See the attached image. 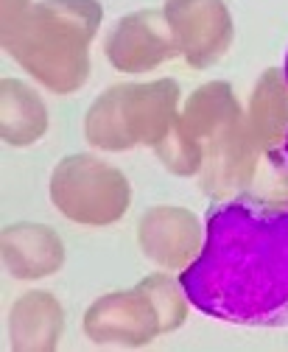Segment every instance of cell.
<instances>
[{
    "mask_svg": "<svg viewBox=\"0 0 288 352\" xmlns=\"http://www.w3.org/2000/svg\"><path fill=\"white\" fill-rule=\"evenodd\" d=\"M0 257L12 280L39 283L62 272L67 249L54 227L39 221H14L0 232Z\"/></svg>",
    "mask_w": 288,
    "mask_h": 352,
    "instance_id": "obj_9",
    "label": "cell"
},
{
    "mask_svg": "<svg viewBox=\"0 0 288 352\" xmlns=\"http://www.w3.org/2000/svg\"><path fill=\"white\" fill-rule=\"evenodd\" d=\"M283 70H285V78H288V56H285V67Z\"/></svg>",
    "mask_w": 288,
    "mask_h": 352,
    "instance_id": "obj_19",
    "label": "cell"
},
{
    "mask_svg": "<svg viewBox=\"0 0 288 352\" xmlns=\"http://www.w3.org/2000/svg\"><path fill=\"white\" fill-rule=\"evenodd\" d=\"M182 285L199 314L241 327H288V204L250 193L216 201Z\"/></svg>",
    "mask_w": 288,
    "mask_h": 352,
    "instance_id": "obj_1",
    "label": "cell"
},
{
    "mask_svg": "<svg viewBox=\"0 0 288 352\" xmlns=\"http://www.w3.org/2000/svg\"><path fill=\"white\" fill-rule=\"evenodd\" d=\"M140 254L162 272L182 274L204 249L208 224L182 204H151L135 227Z\"/></svg>",
    "mask_w": 288,
    "mask_h": 352,
    "instance_id": "obj_6",
    "label": "cell"
},
{
    "mask_svg": "<svg viewBox=\"0 0 288 352\" xmlns=\"http://www.w3.org/2000/svg\"><path fill=\"white\" fill-rule=\"evenodd\" d=\"M126 129L140 148H157L182 115V87L177 78H148L120 84Z\"/></svg>",
    "mask_w": 288,
    "mask_h": 352,
    "instance_id": "obj_8",
    "label": "cell"
},
{
    "mask_svg": "<svg viewBox=\"0 0 288 352\" xmlns=\"http://www.w3.org/2000/svg\"><path fill=\"white\" fill-rule=\"evenodd\" d=\"M51 129V112L36 87L23 78H0V138L9 148L36 146Z\"/></svg>",
    "mask_w": 288,
    "mask_h": 352,
    "instance_id": "obj_12",
    "label": "cell"
},
{
    "mask_svg": "<svg viewBox=\"0 0 288 352\" xmlns=\"http://www.w3.org/2000/svg\"><path fill=\"white\" fill-rule=\"evenodd\" d=\"M250 196L269 201V204H288V157H285V148L261 157Z\"/></svg>",
    "mask_w": 288,
    "mask_h": 352,
    "instance_id": "obj_17",
    "label": "cell"
},
{
    "mask_svg": "<svg viewBox=\"0 0 288 352\" xmlns=\"http://www.w3.org/2000/svg\"><path fill=\"white\" fill-rule=\"evenodd\" d=\"M85 140L93 151L98 154H123L137 148L126 118H123V104H120V84L107 87L104 93L93 98V104L85 112Z\"/></svg>",
    "mask_w": 288,
    "mask_h": 352,
    "instance_id": "obj_14",
    "label": "cell"
},
{
    "mask_svg": "<svg viewBox=\"0 0 288 352\" xmlns=\"http://www.w3.org/2000/svg\"><path fill=\"white\" fill-rule=\"evenodd\" d=\"M31 6L34 0H0V36H9Z\"/></svg>",
    "mask_w": 288,
    "mask_h": 352,
    "instance_id": "obj_18",
    "label": "cell"
},
{
    "mask_svg": "<svg viewBox=\"0 0 288 352\" xmlns=\"http://www.w3.org/2000/svg\"><path fill=\"white\" fill-rule=\"evenodd\" d=\"M6 327L14 352H54L65 336V307L45 288L23 291L9 307Z\"/></svg>",
    "mask_w": 288,
    "mask_h": 352,
    "instance_id": "obj_10",
    "label": "cell"
},
{
    "mask_svg": "<svg viewBox=\"0 0 288 352\" xmlns=\"http://www.w3.org/2000/svg\"><path fill=\"white\" fill-rule=\"evenodd\" d=\"M154 157L159 160V165L166 168L168 173L182 176V179H190V176L201 173L204 146L182 120H177V126L168 131V138L154 148Z\"/></svg>",
    "mask_w": 288,
    "mask_h": 352,
    "instance_id": "obj_16",
    "label": "cell"
},
{
    "mask_svg": "<svg viewBox=\"0 0 288 352\" xmlns=\"http://www.w3.org/2000/svg\"><path fill=\"white\" fill-rule=\"evenodd\" d=\"M104 56L118 73L143 76L162 67L179 54L162 9H137L123 14L107 31Z\"/></svg>",
    "mask_w": 288,
    "mask_h": 352,
    "instance_id": "obj_7",
    "label": "cell"
},
{
    "mask_svg": "<svg viewBox=\"0 0 288 352\" xmlns=\"http://www.w3.org/2000/svg\"><path fill=\"white\" fill-rule=\"evenodd\" d=\"M285 157H288V140H285Z\"/></svg>",
    "mask_w": 288,
    "mask_h": 352,
    "instance_id": "obj_20",
    "label": "cell"
},
{
    "mask_svg": "<svg viewBox=\"0 0 288 352\" xmlns=\"http://www.w3.org/2000/svg\"><path fill=\"white\" fill-rule=\"evenodd\" d=\"M246 135L258 154H272L285 148L288 140V78L285 70L266 67L243 107Z\"/></svg>",
    "mask_w": 288,
    "mask_h": 352,
    "instance_id": "obj_11",
    "label": "cell"
},
{
    "mask_svg": "<svg viewBox=\"0 0 288 352\" xmlns=\"http://www.w3.org/2000/svg\"><path fill=\"white\" fill-rule=\"evenodd\" d=\"M179 120L201 140V146H208L243 120V107L230 81L213 78V81L199 84L182 101Z\"/></svg>",
    "mask_w": 288,
    "mask_h": 352,
    "instance_id": "obj_13",
    "label": "cell"
},
{
    "mask_svg": "<svg viewBox=\"0 0 288 352\" xmlns=\"http://www.w3.org/2000/svg\"><path fill=\"white\" fill-rule=\"evenodd\" d=\"M179 59L193 70L219 65L235 42V20L224 0H166L162 6Z\"/></svg>",
    "mask_w": 288,
    "mask_h": 352,
    "instance_id": "obj_4",
    "label": "cell"
},
{
    "mask_svg": "<svg viewBox=\"0 0 288 352\" xmlns=\"http://www.w3.org/2000/svg\"><path fill=\"white\" fill-rule=\"evenodd\" d=\"M81 330L90 344L112 349H140L166 336L151 299L137 285L96 296L81 316Z\"/></svg>",
    "mask_w": 288,
    "mask_h": 352,
    "instance_id": "obj_5",
    "label": "cell"
},
{
    "mask_svg": "<svg viewBox=\"0 0 288 352\" xmlns=\"http://www.w3.org/2000/svg\"><path fill=\"white\" fill-rule=\"evenodd\" d=\"M101 23V0H36L0 42L45 93L73 96L90 78V48Z\"/></svg>",
    "mask_w": 288,
    "mask_h": 352,
    "instance_id": "obj_2",
    "label": "cell"
},
{
    "mask_svg": "<svg viewBox=\"0 0 288 352\" xmlns=\"http://www.w3.org/2000/svg\"><path fill=\"white\" fill-rule=\"evenodd\" d=\"M137 288L151 299L154 311L159 316V324H162V333H177L185 322H188V311H190V299H188V291L182 285V277L174 274V272H151L146 274Z\"/></svg>",
    "mask_w": 288,
    "mask_h": 352,
    "instance_id": "obj_15",
    "label": "cell"
},
{
    "mask_svg": "<svg viewBox=\"0 0 288 352\" xmlns=\"http://www.w3.org/2000/svg\"><path fill=\"white\" fill-rule=\"evenodd\" d=\"M51 204L76 227H112L132 210L129 176L98 151L62 157L48 179Z\"/></svg>",
    "mask_w": 288,
    "mask_h": 352,
    "instance_id": "obj_3",
    "label": "cell"
}]
</instances>
